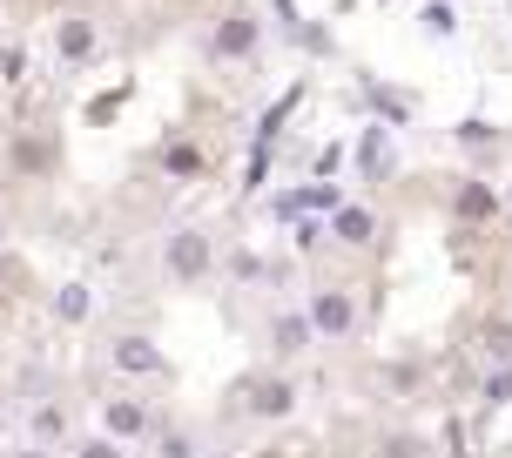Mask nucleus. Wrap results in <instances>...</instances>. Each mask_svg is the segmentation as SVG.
<instances>
[{
  "mask_svg": "<svg viewBox=\"0 0 512 458\" xmlns=\"http://www.w3.org/2000/svg\"><path fill=\"white\" fill-rule=\"evenodd\" d=\"M358 351L411 398L459 391L512 351V216L479 189H425L378 229Z\"/></svg>",
  "mask_w": 512,
  "mask_h": 458,
  "instance_id": "nucleus-1",
  "label": "nucleus"
},
{
  "mask_svg": "<svg viewBox=\"0 0 512 458\" xmlns=\"http://www.w3.org/2000/svg\"><path fill=\"white\" fill-rule=\"evenodd\" d=\"M256 458H445L425 432L391 425V418H331V425H304L290 438H270Z\"/></svg>",
  "mask_w": 512,
  "mask_h": 458,
  "instance_id": "nucleus-2",
  "label": "nucleus"
}]
</instances>
